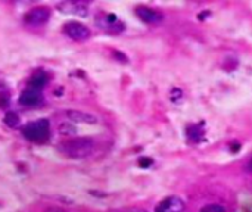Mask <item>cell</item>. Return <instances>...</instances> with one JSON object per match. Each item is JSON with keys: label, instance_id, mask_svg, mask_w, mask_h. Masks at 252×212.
<instances>
[{"label": "cell", "instance_id": "cell-18", "mask_svg": "<svg viewBox=\"0 0 252 212\" xmlns=\"http://www.w3.org/2000/svg\"><path fill=\"white\" fill-rule=\"evenodd\" d=\"M176 97H181V91L180 90H173V99Z\"/></svg>", "mask_w": 252, "mask_h": 212}, {"label": "cell", "instance_id": "cell-11", "mask_svg": "<svg viewBox=\"0 0 252 212\" xmlns=\"http://www.w3.org/2000/svg\"><path fill=\"white\" fill-rule=\"evenodd\" d=\"M59 8L65 9V14H75L80 17H86L87 15V9L81 5H74V3H64Z\"/></svg>", "mask_w": 252, "mask_h": 212}, {"label": "cell", "instance_id": "cell-15", "mask_svg": "<svg viewBox=\"0 0 252 212\" xmlns=\"http://www.w3.org/2000/svg\"><path fill=\"white\" fill-rule=\"evenodd\" d=\"M152 164H154V161H152V159H150V158L143 156V158H140V159H139V167H142V168H149Z\"/></svg>", "mask_w": 252, "mask_h": 212}, {"label": "cell", "instance_id": "cell-8", "mask_svg": "<svg viewBox=\"0 0 252 212\" xmlns=\"http://www.w3.org/2000/svg\"><path fill=\"white\" fill-rule=\"evenodd\" d=\"M41 100H43V97H41L40 91H34V90H28V88L25 91H22L19 96V103L22 106H37L41 103Z\"/></svg>", "mask_w": 252, "mask_h": 212}, {"label": "cell", "instance_id": "cell-5", "mask_svg": "<svg viewBox=\"0 0 252 212\" xmlns=\"http://www.w3.org/2000/svg\"><path fill=\"white\" fill-rule=\"evenodd\" d=\"M50 18V9L46 6H37L31 11H28L24 17V22L31 27H40L46 24Z\"/></svg>", "mask_w": 252, "mask_h": 212}, {"label": "cell", "instance_id": "cell-12", "mask_svg": "<svg viewBox=\"0 0 252 212\" xmlns=\"http://www.w3.org/2000/svg\"><path fill=\"white\" fill-rule=\"evenodd\" d=\"M3 121H5V124H6L9 128H15V127L19 125V117H18L15 112H8V114L5 115Z\"/></svg>", "mask_w": 252, "mask_h": 212}, {"label": "cell", "instance_id": "cell-2", "mask_svg": "<svg viewBox=\"0 0 252 212\" xmlns=\"http://www.w3.org/2000/svg\"><path fill=\"white\" fill-rule=\"evenodd\" d=\"M49 128H50V124L47 120H38V121L28 123L22 128V134L27 140H30L33 143H43L50 136Z\"/></svg>", "mask_w": 252, "mask_h": 212}, {"label": "cell", "instance_id": "cell-14", "mask_svg": "<svg viewBox=\"0 0 252 212\" xmlns=\"http://www.w3.org/2000/svg\"><path fill=\"white\" fill-rule=\"evenodd\" d=\"M200 212H226V208L218 203H208L200 209Z\"/></svg>", "mask_w": 252, "mask_h": 212}, {"label": "cell", "instance_id": "cell-1", "mask_svg": "<svg viewBox=\"0 0 252 212\" xmlns=\"http://www.w3.org/2000/svg\"><path fill=\"white\" fill-rule=\"evenodd\" d=\"M61 152L67 155L68 158L74 159H81L90 156L94 149H96V141L89 137H80V139H72L59 146Z\"/></svg>", "mask_w": 252, "mask_h": 212}, {"label": "cell", "instance_id": "cell-9", "mask_svg": "<svg viewBox=\"0 0 252 212\" xmlns=\"http://www.w3.org/2000/svg\"><path fill=\"white\" fill-rule=\"evenodd\" d=\"M67 117L75 123H84V124H96L97 123V118L94 115L87 114V112H81V111H67Z\"/></svg>", "mask_w": 252, "mask_h": 212}, {"label": "cell", "instance_id": "cell-17", "mask_svg": "<svg viewBox=\"0 0 252 212\" xmlns=\"http://www.w3.org/2000/svg\"><path fill=\"white\" fill-rule=\"evenodd\" d=\"M44 212H68V211L61 209V208H49V209H46Z\"/></svg>", "mask_w": 252, "mask_h": 212}, {"label": "cell", "instance_id": "cell-16", "mask_svg": "<svg viewBox=\"0 0 252 212\" xmlns=\"http://www.w3.org/2000/svg\"><path fill=\"white\" fill-rule=\"evenodd\" d=\"M109 212H147L144 209H137V208H131V209H117V211H109Z\"/></svg>", "mask_w": 252, "mask_h": 212}, {"label": "cell", "instance_id": "cell-19", "mask_svg": "<svg viewBox=\"0 0 252 212\" xmlns=\"http://www.w3.org/2000/svg\"><path fill=\"white\" fill-rule=\"evenodd\" d=\"M248 168L252 170V158H251V161H249V164H248Z\"/></svg>", "mask_w": 252, "mask_h": 212}, {"label": "cell", "instance_id": "cell-7", "mask_svg": "<svg viewBox=\"0 0 252 212\" xmlns=\"http://www.w3.org/2000/svg\"><path fill=\"white\" fill-rule=\"evenodd\" d=\"M136 15L146 24H160L164 19V17L158 11L150 9L147 6H137L136 8Z\"/></svg>", "mask_w": 252, "mask_h": 212}, {"label": "cell", "instance_id": "cell-4", "mask_svg": "<svg viewBox=\"0 0 252 212\" xmlns=\"http://www.w3.org/2000/svg\"><path fill=\"white\" fill-rule=\"evenodd\" d=\"M97 27L109 34H118L124 30V24L114 14H102L97 17Z\"/></svg>", "mask_w": 252, "mask_h": 212}, {"label": "cell", "instance_id": "cell-3", "mask_svg": "<svg viewBox=\"0 0 252 212\" xmlns=\"http://www.w3.org/2000/svg\"><path fill=\"white\" fill-rule=\"evenodd\" d=\"M62 31L65 35H68L71 40H75V41H86L91 35V31L86 25H83L77 21H68L64 25Z\"/></svg>", "mask_w": 252, "mask_h": 212}, {"label": "cell", "instance_id": "cell-6", "mask_svg": "<svg viewBox=\"0 0 252 212\" xmlns=\"http://www.w3.org/2000/svg\"><path fill=\"white\" fill-rule=\"evenodd\" d=\"M184 208L186 205L181 197L168 196L157 205L155 212H184Z\"/></svg>", "mask_w": 252, "mask_h": 212}, {"label": "cell", "instance_id": "cell-13", "mask_svg": "<svg viewBox=\"0 0 252 212\" xmlns=\"http://www.w3.org/2000/svg\"><path fill=\"white\" fill-rule=\"evenodd\" d=\"M59 133L64 136H74V134H77V128L71 123H62L59 125Z\"/></svg>", "mask_w": 252, "mask_h": 212}, {"label": "cell", "instance_id": "cell-10", "mask_svg": "<svg viewBox=\"0 0 252 212\" xmlns=\"http://www.w3.org/2000/svg\"><path fill=\"white\" fill-rule=\"evenodd\" d=\"M47 83V77L44 72H36L30 80H28V90L40 91Z\"/></svg>", "mask_w": 252, "mask_h": 212}]
</instances>
